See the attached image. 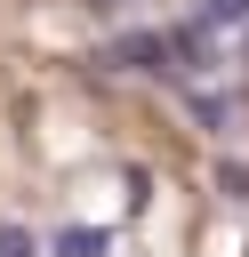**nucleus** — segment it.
I'll return each instance as SVG.
<instances>
[{"label": "nucleus", "instance_id": "nucleus-3", "mask_svg": "<svg viewBox=\"0 0 249 257\" xmlns=\"http://www.w3.org/2000/svg\"><path fill=\"white\" fill-rule=\"evenodd\" d=\"M0 257H40V241H32L24 225H0Z\"/></svg>", "mask_w": 249, "mask_h": 257}, {"label": "nucleus", "instance_id": "nucleus-1", "mask_svg": "<svg viewBox=\"0 0 249 257\" xmlns=\"http://www.w3.org/2000/svg\"><path fill=\"white\" fill-rule=\"evenodd\" d=\"M48 249H56V257H104V249H112V233H104V225H64Z\"/></svg>", "mask_w": 249, "mask_h": 257}, {"label": "nucleus", "instance_id": "nucleus-2", "mask_svg": "<svg viewBox=\"0 0 249 257\" xmlns=\"http://www.w3.org/2000/svg\"><path fill=\"white\" fill-rule=\"evenodd\" d=\"M193 16H201L209 32H233V24H249V0H201Z\"/></svg>", "mask_w": 249, "mask_h": 257}]
</instances>
